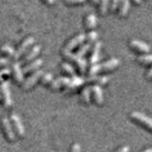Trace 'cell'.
Masks as SVG:
<instances>
[{"label":"cell","instance_id":"cell-22","mask_svg":"<svg viewBox=\"0 0 152 152\" xmlns=\"http://www.w3.org/2000/svg\"><path fill=\"white\" fill-rule=\"evenodd\" d=\"M137 61L140 62V63L142 64H151L152 63V53L148 54V53H145V54H142V55H139L137 57Z\"/></svg>","mask_w":152,"mask_h":152},{"label":"cell","instance_id":"cell-33","mask_svg":"<svg viewBox=\"0 0 152 152\" xmlns=\"http://www.w3.org/2000/svg\"><path fill=\"white\" fill-rule=\"evenodd\" d=\"M69 4H78V3H84L86 0H65Z\"/></svg>","mask_w":152,"mask_h":152},{"label":"cell","instance_id":"cell-13","mask_svg":"<svg viewBox=\"0 0 152 152\" xmlns=\"http://www.w3.org/2000/svg\"><path fill=\"white\" fill-rule=\"evenodd\" d=\"M91 90L93 92L94 100L98 104H102L104 102V96H103V89L100 87V85L96 84L91 87Z\"/></svg>","mask_w":152,"mask_h":152},{"label":"cell","instance_id":"cell-20","mask_svg":"<svg viewBox=\"0 0 152 152\" xmlns=\"http://www.w3.org/2000/svg\"><path fill=\"white\" fill-rule=\"evenodd\" d=\"M90 92H91V88L90 87H86L83 88L82 93H81V98H82V101L86 104H89L91 99H90Z\"/></svg>","mask_w":152,"mask_h":152},{"label":"cell","instance_id":"cell-1","mask_svg":"<svg viewBox=\"0 0 152 152\" xmlns=\"http://www.w3.org/2000/svg\"><path fill=\"white\" fill-rule=\"evenodd\" d=\"M130 117L134 121L142 124V126H145V127L149 128L152 131V118L146 116L145 114L139 112V111H133L130 113Z\"/></svg>","mask_w":152,"mask_h":152},{"label":"cell","instance_id":"cell-6","mask_svg":"<svg viewBox=\"0 0 152 152\" xmlns=\"http://www.w3.org/2000/svg\"><path fill=\"white\" fill-rule=\"evenodd\" d=\"M33 43H34V38H33V37H28V38H26V39L23 41L22 44L19 46L17 50H15V54H14L13 58L15 59V60L18 59L21 55H23V53H25V52L28 50V48H30L33 44Z\"/></svg>","mask_w":152,"mask_h":152},{"label":"cell","instance_id":"cell-26","mask_svg":"<svg viewBox=\"0 0 152 152\" xmlns=\"http://www.w3.org/2000/svg\"><path fill=\"white\" fill-rule=\"evenodd\" d=\"M62 69H63L66 71V72H68L70 75H72V76L75 75L74 68L70 64H69V63H63V64H62Z\"/></svg>","mask_w":152,"mask_h":152},{"label":"cell","instance_id":"cell-12","mask_svg":"<svg viewBox=\"0 0 152 152\" xmlns=\"http://www.w3.org/2000/svg\"><path fill=\"white\" fill-rule=\"evenodd\" d=\"M70 80L71 78L69 77H58L50 83V87L52 89H58L61 87H66L69 84Z\"/></svg>","mask_w":152,"mask_h":152},{"label":"cell","instance_id":"cell-21","mask_svg":"<svg viewBox=\"0 0 152 152\" xmlns=\"http://www.w3.org/2000/svg\"><path fill=\"white\" fill-rule=\"evenodd\" d=\"M97 24V17L95 14L91 13L88 15L87 19H86V26L88 27V28H94L96 27Z\"/></svg>","mask_w":152,"mask_h":152},{"label":"cell","instance_id":"cell-5","mask_svg":"<svg viewBox=\"0 0 152 152\" xmlns=\"http://www.w3.org/2000/svg\"><path fill=\"white\" fill-rule=\"evenodd\" d=\"M43 74H44V71H43L42 69H39V70H36L35 72H33L30 77H28L25 82H24L23 84V88L24 89H28L31 88V87H33V86L35 85V83L37 82L38 80H39L40 78H42Z\"/></svg>","mask_w":152,"mask_h":152},{"label":"cell","instance_id":"cell-39","mask_svg":"<svg viewBox=\"0 0 152 152\" xmlns=\"http://www.w3.org/2000/svg\"><path fill=\"white\" fill-rule=\"evenodd\" d=\"M91 1H92L93 3H98V2L100 1V0H91Z\"/></svg>","mask_w":152,"mask_h":152},{"label":"cell","instance_id":"cell-37","mask_svg":"<svg viewBox=\"0 0 152 152\" xmlns=\"http://www.w3.org/2000/svg\"><path fill=\"white\" fill-rule=\"evenodd\" d=\"M141 152H152V147H150V148H147V149H145V150H142Z\"/></svg>","mask_w":152,"mask_h":152},{"label":"cell","instance_id":"cell-23","mask_svg":"<svg viewBox=\"0 0 152 152\" xmlns=\"http://www.w3.org/2000/svg\"><path fill=\"white\" fill-rule=\"evenodd\" d=\"M1 50H2V52H4V53H6L8 56H11V57H13L14 54H15V50H13V48L8 44L3 45L1 47Z\"/></svg>","mask_w":152,"mask_h":152},{"label":"cell","instance_id":"cell-16","mask_svg":"<svg viewBox=\"0 0 152 152\" xmlns=\"http://www.w3.org/2000/svg\"><path fill=\"white\" fill-rule=\"evenodd\" d=\"M120 65V61L117 58H111L104 63L101 64V70H111L113 69L117 68Z\"/></svg>","mask_w":152,"mask_h":152},{"label":"cell","instance_id":"cell-8","mask_svg":"<svg viewBox=\"0 0 152 152\" xmlns=\"http://www.w3.org/2000/svg\"><path fill=\"white\" fill-rule=\"evenodd\" d=\"M86 82V80L81 78V77H78V76H72V78H71L69 84L66 87V89H65V92H70V91H73L75 90L77 88L81 87L84 83Z\"/></svg>","mask_w":152,"mask_h":152},{"label":"cell","instance_id":"cell-15","mask_svg":"<svg viewBox=\"0 0 152 152\" xmlns=\"http://www.w3.org/2000/svg\"><path fill=\"white\" fill-rule=\"evenodd\" d=\"M40 50H41V46L39 45L34 46L30 51H28V53L25 56V58L22 60V63H28V62L31 61L33 58H35V57L39 54Z\"/></svg>","mask_w":152,"mask_h":152},{"label":"cell","instance_id":"cell-34","mask_svg":"<svg viewBox=\"0 0 152 152\" xmlns=\"http://www.w3.org/2000/svg\"><path fill=\"white\" fill-rule=\"evenodd\" d=\"M10 64V60L8 58H0V66H6Z\"/></svg>","mask_w":152,"mask_h":152},{"label":"cell","instance_id":"cell-31","mask_svg":"<svg viewBox=\"0 0 152 152\" xmlns=\"http://www.w3.org/2000/svg\"><path fill=\"white\" fill-rule=\"evenodd\" d=\"M10 73H11V69H8V68L2 69L1 70H0V80L2 79L3 75H9Z\"/></svg>","mask_w":152,"mask_h":152},{"label":"cell","instance_id":"cell-32","mask_svg":"<svg viewBox=\"0 0 152 152\" xmlns=\"http://www.w3.org/2000/svg\"><path fill=\"white\" fill-rule=\"evenodd\" d=\"M130 151V147L128 145H124L122 147H120L118 150H116L115 152H129Z\"/></svg>","mask_w":152,"mask_h":152},{"label":"cell","instance_id":"cell-27","mask_svg":"<svg viewBox=\"0 0 152 152\" xmlns=\"http://www.w3.org/2000/svg\"><path fill=\"white\" fill-rule=\"evenodd\" d=\"M41 81H42V84H44V85L50 84L52 81H53V75H52L51 73H45V74H43Z\"/></svg>","mask_w":152,"mask_h":152},{"label":"cell","instance_id":"cell-11","mask_svg":"<svg viewBox=\"0 0 152 152\" xmlns=\"http://www.w3.org/2000/svg\"><path fill=\"white\" fill-rule=\"evenodd\" d=\"M101 47H102V43L97 41L96 43L94 44L93 46V49H92V53L91 56H90V64L93 65V64H96L97 62L100 59V50H101Z\"/></svg>","mask_w":152,"mask_h":152},{"label":"cell","instance_id":"cell-7","mask_svg":"<svg viewBox=\"0 0 152 152\" xmlns=\"http://www.w3.org/2000/svg\"><path fill=\"white\" fill-rule=\"evenodd\" d=\"M1 124H2L3 129H4L5 135H6L7 139L11 142H13L14 140H15V134H14V131L12 129V125L9 121V119L6 117H3L2 120H1Z\"/></svg>","mask_w":152,"mask_h":152},{"label":"cell","instance_id":"cell-24","mask_svg":"<svg viewBox=\"0 0 152 152\" xmlns=\"http://www.w3.org/2000/svg\"><path fill=\"white\" fill-rule=\"evenodd\" d=\"M90 48H91V43H87V44L83 45L82 47L80 48L76 54H77L78 56H80V57H83L90 50Z\"/></svg>","mask_w":152,"mask_h":152},{"label":"cell","instance_id":"cell-29","mask_svg":"<svg viewBox=\"0 0 152 152\" xmlns=\"http://www.w3.org/2000/svg\"><path fill=\"white\" fill-rule=\"evenodd\" d=\"M122 2V0H112L111 2V6H110V10L112 12H114L115 10L120 6V4Z\"/></svg>","mask_w":152,"mask_h":152},{"label":"cell","instance_id":"cell-18","mask_svg":"<svg viewBox=\"0 0 152 152\" xmlns=\"http://www.w3.org/2000/svg\"><path fill=\"white\" fill-rule=\"evenodd\" d=\"M109 78L107 76H97V75H92L86 80V82H96L98 85H104L108 82Z\"/></svg>","mask_w":152,"mask_h":152},{"label":"cell","instance_id":"cell-28","mask_svg":"<svg viewBox=\"0 0 152 152\" xmlns=\"http://www.w3.org/2000/svg\"><path fill=\"white\" fill-rule=\"evenodd\" d=\"M98 38V32L97 31H90L87 34V40L88 41V43H92L96 41V39Z\"/></svg>","mask_w":152,"mask_h":152},{"label":"cell","instance_id":"cell-36","mask_svg":"<svg viewBox=\"0 0 152 152\" xmlns=\"http://www.w3.org/2000/svg\"><path fill=\"white\" fill-rule=\"evenodd\" d=\"M45 1H46L48 4H50V5H51V4H53V3L55 2V0H45Z\"/></svg>","mask_w":152,"mask_h":152},{"label":"cell","instance_id":"cell-17","mask_svg":"<svg viewBox=\"0 0 152 152\" xmlns=\"http://www.w3.org/2000/svg\"><path fill=\"white\" fill-rule=\"evenodd\" d=\"M42 64H43L42 59H36L33 62H31V63L28 64L25 68L23 69V72L28 73V72H31V71H32V70H35L39 68L40 66H42Z\"/></svg>","mask_w":152,"mask_h":152},{"label":"cell","instance_id":"cell-10","mask_svg":"<svg viewBox=\"0 0 152 152\" xmlns=\"http://www.w3.org/2000/svg\"><path fill=\"white\" fill-rule=\"evenodd\" d=\"M130 47H132L133 49H135L139 51L145 52V53H148V52L150 51L149 45H147L146 43L140 41V40H131L130 41Z\"/></svg>","mask_w":152,"mask_h":152},{"label":"cell","instance_id":"cell-4","mask_svg":"<svg viewBox=\"0 0 152 152\" xmlns=\"http://www.w3.org/2000/svg\"><path fill=\"white\" fill-rule=\"evenodd\" d=\"M64 55H65L68 59L74 61L75 63L78 65L79 69H80L81 72H82V73L86 72V69H87L88 62H87V60H86L85 58H83V57L78 56L76 53H75V54L71 53V52H69V53H66V54H64Z\"/></svg>","mask_w":152,"mask_h":152},{"label":"cell","instance_id":"cell-14","mask_svg":"<svg viewBox=\"0 0 152 152\" xmlns=\"http://www.w3.org/2000/svg\"><path fill=\"white\" fill-rule=\"evenodd\" d=\"M12 70H13L14 78L16 79L18 83H22L24 80V73L19 62H14L12 64Z\"/></svg>","mask_w":152,"mask_h":152},{"label":"cell","instance_id":"cell-19","mask_svg":"<svg viewBox=\"0 0 152 152\" xmlns=\"http://www.w3.org/2000/svg\"><path fill=\"white\" fill-rule=\"evenodd\" d=\"M130 9V2L129 0H122L120 4V10H119V14L120 16H126L128 11Z\"/></svg>","mask_w":152,"mask_h":152},{"label":"cell","instance_id":"cell-38","mask_svg":"<svg viewBox=\"0 0 152 152\" xmlns=\"http://www.w3.org/2000/svg\"><path fill=\"white\" fill-rule=\"evenodd\" d=\"M136 4H142V0H133Z\"/></svg>","mask_w":152,"mask_h":152},{"label":"cell","instance_id":"cell-25","mask_svg":"<svg viewBox=\"0 0 152 152\" xmlns=\"http://www.w3.org/2000/svg\"><path fill=\"white\" fill-rule=\"evenodd\" d=\"M109 3H110V0H101V5H100V12L102 14H106L108 7H109Z\"/></svg>","mask_w":152,"mask_h":152},{"label":"cell","instance_id":"cell-2","mask_svg":"<svg viewBox=\"0 0 152 152\" xmlns=\"http://www.w3.org/2000/svg\"><path fill=\"white\" fill-rule=\"evenodd\" d=\"M0 90H1V93L3 96V101H4L5 107H10L12 104V100L11 90H10L9 82L1 80V83H0Z\"/></svg>","mask_w":152,"mask_h":152},{"label":"cell","instance_id":"cell-9","mask_svg":"<svg viewBox=\"0 0 152 152\" xmlns=\"http://www.w3.org/2000/svg\"><path fill=\"white\" fill-rule=\"evenodd\" d=\"M11 120L13 124V126H14V128H15L16 132L18 133V135L19 136L25 135V127H24V126H23L20 117H19L17 114L13 113L11 116Z\"/></svg>","mask_w":152,"mask_h":152},{"label":"cell","instance_id":"cell-35","mask_svg":"<svg viewBox=\"0 0 152 152\" xmlns=\"http://www.w3.org/2000/svg\"><path fill=\"white\" fill-rule=\"evenodd\" d=\"M146 77L147 78H152V68L148 70V71H147V73H146Z\"/></svg>","mask_w":152,"mask_h":152},{"label":"cell","instance_id":"cell-30","mask_svg":"<svg viewBox=\"0 0 152 152\" xmlns=\"http://www.w3.org/2000/svg\"><path fill=\"white\" fill-rule=\"evenodd\" d=\"M70 152H81L80 144H78V142H75V144H73L72 146H71Z\"/></svg>","mask_w":152,"mask_h":152},{"label":"cell","instance_id":"cell-3","mask_svg":"<svg viewBox=\"0 0 152 152\" xmlns=\"http://www.w3.org/2000/svg\"><path fill=\"white\" fill-rule=\"evenodd\" d=\"M87 39V36L84 33H81V34L76 35L74 38H72L71 40H69L68 42V44L66 45V47L64 48V50H63V53H69V52H71L75 47H77L78 45L82 44V43Z\"/></svg>","mask_w":152,"mask_h":152}]
</instances>
